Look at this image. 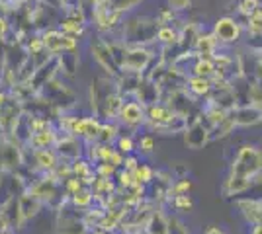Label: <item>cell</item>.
Masks as SVG:
<instances>
[{"instance_id": "1", "label": "cell", "mask_w": 262, "mask_h": 234, "mask_svg": "<svg viewBox=\"0 0 262 234\" xmlns=\"http://www.w3.org/2000/svg\"><path fill=\"white\" fill-rule=\"evenodd\" d=\"M262 176V148L251 143L241 145L231 158L229 174L221 184V195L225 199L245 195Z\"/></svg>"}, {"instance_id": "2", "label": "cell", "mask_w": 262, "mask_h": 234, "mask_svg": "<svg viewBox=\"0 0 262 234\" xmlns=\"http://www.w3.org/2000/svg\"><path fill=\"white\" fill-rule=\"evenodd\" d=\"M188 127L184 119L164 101H155L145 106V129L157 135H182Z\"/></svg>"}, {"instance_id": "3", "label": "cell", "mask_w": 262, "mask_h": 234, "mask_svg": "<svg viewBox=\"0 0 262 234\" xmlns=\"http://www.w3.org/2000/svg\"><path fill=\"white\" fill-rule=\"evenodd\" d=\"M157 22L155 16H141V14H125L120 28V41L125 45H149L155 43L157 34Z\"/></svg>"}, {"instance_id": "4", "label": "cell", "mask_w": 262, "mask_h": 234, "mask_svg": "<svg viewBox=\"0 0 262 234\" xmlns=\"http://www.w3.org/2000/svg\"><path fill=\"white\" fill-rule=\"evenodd\" d=\"M211 34L215 35L217 43L221 49H231L243 43L245 39V23L237 16L225 14L217 18L211 25Z\"/></svg>"}, {"instance_id": "5", "label": "cell", "mask_w": 262, "mask_h": 234, "mask_svg": "<svg viewBox=\"0 0 262 234\" xmlns=\"http://www.w3.org/2000/svg\"><path fill=\"white\" fill-rule=\"evenodd\" d=\"M157 51L149 45H125L123 57L120 61L121 72H133V74H145Z\"/></svg>"}, {"instance_id": "6", "label": "cell", "mask_w": 262, "mask_h": 234, "mask_svg": "<svg viewBox=\"0 0 262 234\" xmlns=\"http://www.w3.org/2000/svg\"><path fill=\"white\" fill-rule=\"evenodd\" d=\"M116 121L121 127V131L125 129V133H139L141 129H145V106L133 96H125Z\"/></svg>"}, {"instance_id": "7", "label": "cell", "mask_w": 262, "mask_h": 234, "mask_svg": "<svg viewBox=\"0 0 262 234\" xmlns=\"http://www.w3.org/2000/svg\"><path fill=\"white\" fill-rule=\"evenodd\" d=\"M90 55H92V61L106 72V76H112L116 80L121 76V68L112 53V45L106 37L96 35L90 39Z\"/></svg>"}, {"instance_id": "8", "label": "cell", "mask_w": 262, "mask_h": 234, "mask_svg": "<svg viewBox=\"0 0 262 234\" xmlns=\"http://www.w3.org/2000/svg\"><path fill=\"white\" fill-rule=\"evenodd\" d=\"M39 34H41V39H43L45 51L51 57L61 55L65 51H78L80 49V39L78 37L65 35L57 28H47V30H41Z\"/></svg>"}, {"instance_id": "9", "label": "cell", "mask_w": 262, "mask_h": 234, "mask_svg": "<svg viewBox=\"0 0 262 234\" xmlns=\"http://www.w3.org/2000/svg\"><path fill=\"white\" fill-rule=\"evenodd\" d=\"M182 139H184V145L190 150H200L208 143H211V129L202 121V117H196V119L188 123V127L182 133Z\"/></svg>"}, {"instance_id": "10", "label": "cell", "mask_w": 262, "mask_h": 234, "mask_svg": "<svg viewBox=\"0 0 262 234\" xmlns=\"http://www.w3.org/2000/svg\"><path fill=\"white\" fill-rule=\"evenodd\" d=\"M100 125H102V119L96 117L92 112L88 113V115H78L71 135L77 137V139H80L84 145H86V143H94L96 137H98Z\"/></svg>"}, {"instance_id": "11", "label": "cell", "mask_w": 262, "mask_h": 234, "mask_svg": "<svg viewBox=\"0 0 262 234\" xmlns=\"http://www.w3.org/2000/svg\"><path fill=\"white\" fill-rule=\"evenodd\" d=\"M45 205L37 199L33 193L28 190H24V193L18 197V226L22 228L26 223H30L32 219H35Z\"/></svg>"}, {"instance_id": "12", "label": "cell", "mask_w": 262, "mask_h": 234, "mask_svg": "<svg viewBox=\"0 0 262 234\" xmlns=\"http://www.w3.org/2000/svg\"><path fill=\"white\" fill-rule=\"evenodd\" d=\"M55 150H57L61 160L73 162L80 156H84V143L77 137H73V135H61L57 145H55Z\"/></svg>"}, {"instance_id": "13", "label": "cell", "mask_w": 262, "mask_h": 234, "mask_svg": "<svg viewBox=\"0 0 262 234\" xmlns=\"http://www.w3.org/2000/svg\"><path fill=\"white\" fill-rule=\"evenodd\" d=\"M59 129L57 127H49V129H45V131H39V133H32L28 139H26V143L24 146L26 148H30V150H41V148H55L57 145V141H59Z\"/></svg>"}, {"instance_id": "14", "label": "cell", "mask_w": 262, "mask_h": 234, "mask_svg": "<svg viewBox=\"0 0 262 234\" xmlns=\"http://www.w3.org/2000/svg\"><path fill=\"white\" fill-rule=\"evenodd\" d=\"M184 90L198 101L208 100L213 92V82L211 78H202V76H194V74H188L184 80Z\"/></svg>"}, {"instance_id": "15", "label": "cell", "mask_w": 262, "mask_h": 234, "mask_svg": "<svg viewBox=\"0 0 262 234\" xmlns=\"http://www.w3.org/2000/svg\"><path fill=\"white\" fill-rule=\"evenodd\" d=\"M33 156V170L39 174H51L61 158L57 154L55 148H41V150H32Z\"/></svg>"}, {"instance_id": "16", "label": "cell", "mask_w": 262, "mask_h": 234, "mask_svg": "<svg viewBox=\"0 0 262 234\" xmlns=\"http://www.w3.org/2000/svg\"><path fill=\"white\" fill-rule=\"evenodd\" d=\"M182 25V23H180ZM180 25L178 23H168V25H159L155 34V43L161 45L163 49H172L180 45Z\"/></svg>"}, {"instance_id": "17", "label": "cell", "mask_w": 262, "mask_h": 234, "mask_svg": "<svg viewBox=\"0 0 262 234\" xmlns=\"http://www.w3.org/2000/svg\"><path fill=\"white\" fill-rule=\"evenodd\" d=\"M233 117H235L237 127H254V125L262 123V112L256 110L251 103H247V106H237V108L233 110Z\"/></svg>"}, {"instance_id": "18", "label": "cell", "mask_w": 262, "mask_h": 234, "mask_svg": "<svg viewBox=\"0 0 262 234\" xmlns=\"http://www.w3.org/2000/svg\"><path fill=\"white\" fill-rule=\"evenodd\" d=\"M219 49H221V47H219L215 35L211 34V30H209V32H204V30H202V32L198 34L196 41H194V47H192V51L200 57H213Z\"/></svg>"}, {"instance_id": "19", "label": "cell", "mask_w": 262, "mask_h": 234, "mask_svg": "<svg viewBox=\"0 0 262 234\" xmlns=\"http://www.w3.org/2000/svg\"><path fill=\"white\" fill-rule=\"evenodd\" d=\"M215 72H217V67H215L211 57H200L194 53L192 61H190V67H188V74L202 78H213Z\"/></svg>"}, {"instance_id": "20", "label": "cell", "mask_w": 262, "mask_h": 234, "mask_svg": "<svg viewBox=\"0 0 262 234\" xmlns=\"http://www.w3.org/2000/svg\"><path fill=\"white\" fill-rule=\"evenodd\" d=\"M59 32H63L65 35H73V37H78L82 39L88 32V22H80V20H75L71 16L63 14V18L57 20V25H55Z\"/></svg>"}, {"instance_id": "21", "label": "cell", "mask_w": 262, "mask_h": 234, "mask_svg": "<svg viewBox=\"0 0 262 234\" xmlns=\"http://www.w3.org/2000/svg\"><path fill=\"white\" fill-rule=\"evenodd\" d=\"M55 61H57V70H59V74L69 76V78L77 74L78 65H80L78 51H65V53L55 57Z\"/></svg>"}, {"instance_id": "22", "label": "cell", "mask_w": 262, "mask_h": 234, "mask_svg": "<svg viewBox=\"0 0 262 234\" xmlns=\"http://www.w3.org/2000/svg\"><path fill=\"white\" fill-rule=\"evenodd\" d=\"M71 170H73V176H77L84 181V186H92V181L96 179V174H94V164L88 160L86 156H80L77 160L71 162Z\"/></svg>"}, {"instance_id": "23", "label": "cell", "mask_w": 262, "mask_h": 234, "mask_svg": "<svg viewBox=\"0 0 262 234\" xmlns=\"http://www.w3.org/2000/svg\"><path fill=\"white\" fill-rule=\"evenodd\" d=\"M166 213L163 207H155L147 223L143 226V232L145 234H166Z\"/></svg>"}, {"instance_id": "24", "label": "cell", "mask_w": 262, "mask_h": 234, "mask_svg": "<svg viewBox=\"0 0 262 234\" xmlns=\"http://www.w3.org/2000/svg\"><path fill=\"white\" fill-rule=\"evenodd\" d=\"M120 133H121V127L118 125V121H102L98 137H96V143L114 145V143H116V139L120 137Z\"/></svg>"}, {"instance_id": "25", "label": "cell", "mask_w": 262, "mask_h": 234, "mask_svg": "<svg viewBox=\"0 0 262 234\" xmlns=\"http://www.w3.org/2000/svg\"><path fill=\"white\" fill-rule=\"evenodd\" d=\"M69 203H71L75 209H78V211H86V209H90L92 205H96V197H94L92 188L84 186L78 193H75V195L69 199Z\"/></svg>"}, {"instance_id": "26", "label": "cell", "mask_w": 262, "mask_h": 234, "mask_svg": "<svg viewBox=\"0 0 262 234\" xmlns=\"http://www.w3.org/2000/svg\"><path fill=\"white\" fill-rule=\"evenodd\" d=\"M155 176H157V170H155L149 162H145V160H141V164L133 170V179H135L137 186L149 188L155 181Z\"/></svg>"}, {"instance_id": "27", "label": "cell", "mask_w": 262, "mask_h": 234, "mask_svg": "<svg viewBox=\"0 0 262 234\" xmlns=\"http://www.w3.org/2000/svg\"><path fill=\"white\" fill-rule=\"evenodd\" d=\"M166 205H168L170 209H174V215H180V213H190L194 209L196 203H194L190 193H184V195H174V197H170V199L166 201Z\"/></svg>"}, {"instance_id": "28", "label": "cell", "mask_w": 262, "mask_h": 234, "mask_svg": "<svg viewBox=\"0 0 262 234\" xmlns=\"http://www.w3.org/2000/svg\"><path fill=\"white\" fill-rule=\"evenodd\" d=\"M114 146H116L123 156L137 154V139H135L133 133H120V137L116 139Z\"/></svg>"}, {"instance_id": "29", "label": "cell", "mask_w": 262, "mask_h": 234, "mask_svg": "<svg viewBox=\"0 0 262 234\" xmlns=\"http://www.w3.org/2000/svg\"><path fill=\"white\" fill-rule=\"evenodd\" d=\"M137 139V154L141 156H151L155 152V148H157V137L155 133L151 131H145V133H139V137H135Z\"/></svg>"}, {"instance_id": "30", "label": "cell", "mask_w": 262, "mask_h": 234, "mask_svg": "<svg viewBox=\"0 0 262 234\" xmlns=\"http://www.w3.org/2000/svg\"><path fill=\"white\" fill-rule=\"evenodd\" d=\"M237 129V123H235V117H233V112L223 119V121L211 127V141H217V139H223V137H229L233 131Z\"/></svg>"}, {"instance_id": "31", "label": "cell", "mask_w": 262, "mask_h": 234, "mask_svg": "<svg viewBox=\"0 0 262 234\" xmlns=\"http://www.w3.org/2000/svg\"><path fill=\"white\" fill-rule=\"evenodd\" d=\"M194 188V181L188 178V176H182V178H174L168 186V199L174 197V195H184V193H190Z\"/></svg>"}, {"instance_id": "32", "label": "cell", "mask_w": 262, "mask_h": 234, "mask_svg": "<svg viewBox=\"0 0 262 234\" xmlns=\"http://www.w3.org/2000/svg\"><path fill=\"white\" fill-rule=\"evenodd\" d=\"M114 179H116V186H118V191H120V193H125V191H129L133 186H137L135 179H133V172H127V170H123V168L118 170V174H116Z\"/></svg>"}, {"instance_id": "33", "label": "cell", "mask_w": 262, "mask_h": 234, "mask_svg": "<svg viewBox=\"0 0 262 234\" xmlns=\"http://www.w3.org/2000/svg\"><path fill=\"white\" fill-rule=\"evenodd\" d=\"M26 47V55L28 57H37V55H43L47 53L43 47V39H41V34H35L28 39V43L24 45Z\"/></svg>"}, {"instance_id": "34", "label": "cell", "mask_w": 262, "mask_h": 234, "mask_svg": "<svg viewBox=\"0 0 262 234\" xmlns=\"http://www.w3.org/2000/svg\"><path fill=\"white\" fill-rule=\"evenodd\" d=\"M166 234H190V230L178 215H168L166 217Z\"/></svg>"}, {"instance_id": "35", "label": "cell", "mask_w": 262, "mask_h": 234, "mask_svg": "<svg viewBox=\"0 0 262 234\" xmlns=\"http://www.w3.org/2000/svg\"><path fill=\"white\" fill-rule=\"evenodd\" d=\"M61 188H63V193H65L67 199H71L75 193H78V191L84 188V181L80 178H77V176H71V178H67L63 184H61Z\"/></svg>"}, {"instance_id": "36", "label": "cell", "mask_w": 262, "mask_h": 234, "mask_svg": "<svg viewBox=\"0 0 262 234\" xmlns=\"http://www.w3.org/2000/svg\"><path fill=\"white\" fill-rule=\"evenodd\" d=\"M262 4V0H239L237 2V18L245 20Z\"/></svg>"}, {"instance_id": "37", "label": "cell", "mask_w": 262, "mask_h": 234, "mask_svg": "<svg viewBox=\"0 0 262 234\" xmlns=\"http://www.w3.org/2000/svg\"><path fill=\"white\" fill-rule=\"evenodd\" d=\"M94 174H96V178H116L118 168L112 166L110 162H96L94 164Z\"/></svg>"}, {"instance_id": "38", "label": "cell", "mask_w": 262, "mask_h": 234, "mask_svg": "<svg viewBox=\"0 0 262 234\" xmlns=\"http://www.w3.org/2000/svg\"><path fill=\"white\" fill-rule=\"evenodd\" d=\"M51 176H53L55 179H59L61 184L65 181L67 178H71L73 176V170H71V162H65V160H61L59 164H57V168H55L53 172H51Z\"/></svg>"}, {"instance_id": "39", "label": "cell", "mask_w": 262, "mask_h": 234, "mask_svg": "<svg viewBox=\"0 0 262 234\" xmlns=\"http://www.w3.org/2000/svg\"><path fill=\"white\" fill-rule=\"evenodd\" d=\"M141 164V156L139 154H127L125 156V160H123V170H127V172H133L135 168Z\"/></svg>"}, {"instance_id": "40", "label": "cell", "mask_w": 262, "mask_h": 234, "mask_svg": "<svg viewBox=\"0 0 262 234\" xmlns=\"http://www.w3.org/2000/svg\"><path fill=\"white\" fill-rule=\"evenodd\" d=\"M12 30L10 25V20H8V16H0V39H4L6 34Z\"/></svg>"}, {"instance_id": "41", "label": "cell", "mask_w": 262, "mask_h": 234, "mask_svg": "<svg viewBox=\"0 0 262 234\" xmlns=\"http://www.w3.org/2000/svg\"><path fill=\"white\" fill-rule=\"evenodd\" d=\"M110 2H112V0H84V4L88 6V10H90V8H102V6H110Z\"/></svg>"}, {"instance_id": "42", "label": "cell", "mask_w": 262, "mask_h": 234, "mask_svg": "<svg viewBox=\"0 0 262 234\" xmlns=\"http://www.w3.org/2000/svg\"><path fill=\"white\" fill-rule=\"evenodd\" d=\"M86 234H120V232H114V230H104V228H88Z\"/></svg>"}, {"instance_id": "43", "label": "cell", "mask_w": 262, "mask_h": 234, "mask_svg": "<svg viewBox=\"0 0 262 234\" xmlns=\"http://www.w3.org/2000/svg\"><path fill=\"white\" fill-rule=\"evenodd\" d=\"M249 234H262V223L252 224V226H251V232H249Z\"/></svg>"}, {"instance_id": "44", "label": "cell", "mask_w": 262, "mask_h": 234, "mask_svg": "<svg viewBox=\"0 0 262 234\" xmlns=\"http://www.w3.org/2000/svg\"><path fill=\"white\" fill-rule=\"evenodd\" d=\"M129 234H145L143 230H137V232H129Z\"/></svg>"}, {"instance_id": "45", "label": "cell", "mask_w": 262, "mask_h": 234, "mask_svg": "<svg viewBox=\"0 0 262 234\" xmlns=\"http://www.w3.org/2000/svg\"><path fill=\"white\" fill-rule=\"evenodd\" d=\"M0 232H2V230H0Z\"/></svg>"}]
</instances>
